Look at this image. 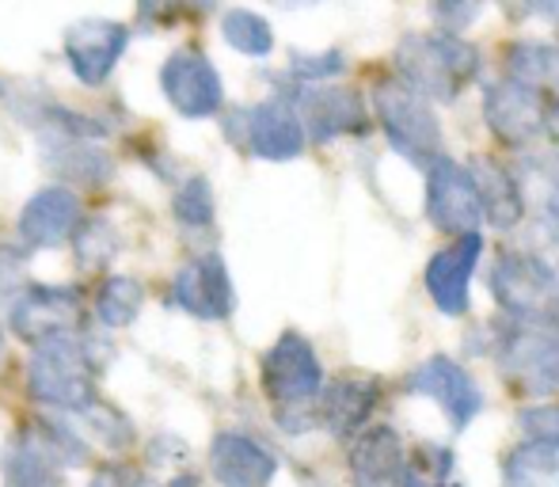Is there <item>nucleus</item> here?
I'll return each mask as SVG.
<instances>
[{
	"label": "nucleus",
	"mask_w": 559,
	"mask_h": 487,
	"mask_svg": "<svg viewBox=\"0 0 559 487\" xmlns=\"http://www.w3.org/2000/svg\"><path fill=\"white\" fill-rule=\"evenodd\" d=\"M317 141H332L338 133H361L366 130V107L358 92L350 88H317L305 96V119Z\"/></svg>",
	"instance_id": "412c9836"
},
{
	"label": "nucleus",
	"mask_w": 559,
	"mask_h": 487,
	"mask_svg": "<svg viewBox=\"0 0 559 487\" xmlns=\"http://www.w3.org/2000/svg\"><path fill=\"white\" fill-rule=\"evenodd\" d=\"M171 305L199 320H225L236 309V289L225 259L217 251H206L179 266V274L171 278Z\"/></svg>",
	"instance_id": "ddd939ff"
},
{
	"label": "nucleus",
	"mask_w": 559,
	"mask_h": 487,
	"mask_svg": "<svg viewBox=\"0 0 559 487\" xmlns=\"http://www.w3.org/2000/svg\"><path fill=\"white\" fill-rule=\"evenodd\" d=\"M407 392L435 400L449 415L453 430H464L484 412V392H479V384L472 381L468 369L456 366L453 358H445V355H435L423 366H415L412 373H407Z\"/></svg>",
	"instance_id": "f8f14e48"
},
{
	"label": "nucleus",
	"mask_w": 559,
	"mask_h": 487,
	"mask_svg": "<svg viewBox=\"0 0 559 487\" xmlns=\"http://www.w3.org/2000/svg\"><path fill=\"white\" fill-rule=\"evenodd\" d=\"M210 468L222 487H266L278 473V461L255 438L240 430H222L210 446Z\"/></svg>",
	"instance_id": "f3484780"
},
{
	"label": "nucleus",
	"mask_w": 559,
	"mask_h": 487,
	"mask_svg": "<svg viewBox=\"0 0 559 487\" xmlns=\"http://www.w3.org/2000/svg\"><path fill=\"white\" fill-rule=\"evenodd\" d=\"M126 46H130V27L118 20H76L61 35V50H66L69 69L88 88H96V84H104L111 76Z\"/></svg>",
	"instance_id": "9b49d317"
},
{
	"label": "nucleus",
	"mask_w": 559,
	"mask_h": 487,
	"mask_svg": "<svg viewBox=\"0 0 559 487\" xmlns=\"http://www.w3.org/2000/svg\"><path fill=\"white\" fill-rule=\"evenodd\" d=\"M540 126L552 133V141L559 145V96L552 99V104H548V111H545V119H540Z\"/></svg>",
	"instance_id": "72a5a7b5"
},
{
	"label": "nucleus",
	"mask_w": 559,
	"mask_h": 487,
	"mask_svg": "<svg viewBox=\"0 0 559 487\" xmlns=\"http://www.w3.org/2000/svg\"><path fill=\"white\" fill-rule=\"evenodd\" d=\"M484 119L499 141L525 145V141L537 138L540 119H545V104H540V92L525 88L518 81H499L484 96Z\"/></svg>",
	"instance_id": "dca6fc26"
},
{
	"label": "nucleus",
	"mask_w": 559,
	"mask_h": 487,
	"mask_svg": "<svg viewBox=\"0 0 559 487\" xmlns=\"http://www.w3.org/2000/svg\"><path fill=\"white\" fill-rule=\"evenodd\" d=\"M222 35L233 50L248 54V58H266L274 50L271 23L259 12H248V8H228L222 15Z\"/></svg>",
	"instance_id": "a878e982"
},
{
	"label": "nucleus",
	"mask_w": 559,
	"mask_h": 487,
	"mask_svg": "<svg viewBox=\"0 0 559 487\" xmlns=\"http://www.w3.org/2000/svg\"><path fill=\"white\" fill-rule=\"evenodd\" d=\"M141 305H145V286L130 274H111V278L99 286L96 297V317L107 328H126L138 320Z\"/></svg>",
	"instance_id": "393cba45"
},
{
	"label": "nucleus",
	"mask_w": 559,
	"mask_h": 487,
	"mask_svg": "<svg viewBox=\"0 0 559 487\" xmlns=\"http://www.w3.org/2000/svg\"><path fill=\"white\" fill-rule=\"evenodd\" d=\"M377 119H381L389 141L412 161H430L435 164L442 156V130L430 111V104L423 96H415L407 84L400 81H381L373 92Z\"/></svg>",
	"instance_id": "423d86ee"
},
{
	"label": "nucleus",
	"mask_w": 559,
	"mask_h": 487,
	"mask_svg": "<svg viewBox=\"0 0 559 487\" xmlns=\"http://www.w3.org/2000/svg\"><path fill=\"white\" fill-rule=\"evenodd\" d=\"M27 389L31 400L73 415H84L99 400L92 358L73 335L69 340L38 343L27 363Z\"/></svg>",
	"instance_id": "20e7f679"
},
{
	"label": "nucleus",
	"mask_w": 559,
	"mask_h": 487,
	"mask_svg": "<svg viewBox=\"0 0 559 487\" xmlns=\"http://www.w3.org/2000/svg\"><path fill=\"white\" fill-rule=\"evenodd\" d=\"M491 294L507 317H537L559 301V274L533 251H502L491 266Z\"/></svg>",
	"instance_id": "0eeeda50"
},
{
	"label": "nucleus",
	"mask_w": 559,
	"mask_h": 487,
	"mask_svg": "<svg viewBox=\"0 0 559 487\" xmlns=\"http://www.w3.org/2000/svg\"><path fill=\"white\" fill-rule=\"evenodd\" d=\"M84 222V210L76 191L69 187H43L38 194H31L27 206L20 214V240L27 251H46L61 248L69 237H76Z\"/></svg>",
	"instance_id": "4468645a"
},
{
	"label": "nucleus",
	"mask_w": 559,
	"mask_h": 487,
	"mask_svg": "<svg viewBox=\"0 0 559 487\" xmlns=\"http://www.w3.org/2000/svg\"><path fill=\"white\" fill-rule=\"evenodd\" d=\"M84 415H88V419L96 423L92 430H96L99 442H104V446H111V450H122V446L130 442V419H122V415H118L111 404L96 400V404H92Z\"/></svg>",
	"instance_id": "c756f323"
},
{
	"label": "nucleus",
	"mask_w": 559,
	"mask_h": 487,
	"mask_svg": "<svg viewBox=\"0 0 559 487\" xmlns=\"http://www.w3.org/2000/svg\"><path fill=\"white\" fill-rule=\"evenodd\" d=\"M472 183H476L479 206H484V217L495 225V229H514L525 214V199L518 179L510 176L507 168H499L495 161H479L468 168Z\"/></svg>",
	"instance_id": "4be33fe9"
},
{
	"label": "nucleus",
	"mask_w": 559,
	"mask_h": 487,
	"mask_svg": "<svg viewBox=\"0 0 559 487\" xmlns=\"http://www.w3.org/2000/svg\"><path fill=\"white\" fill-rule=\"evenodd\" d=\"M88 458L84 442L73 430L58 423H38L27 427L0 450V473L8 487H61V468L81 465Z\"/></svg>",
	"instance_id": "39448f33"
},
{
	"label": "nucleus",
	"mask_w": 559,
	"mask_h": 487,
	"mask_svg": "<svg viewBox=\"0 0 559 487\" xmlns=\"http://www.w3.org/2000/svg\"><path fill=\"white\" fill-rule=\"evenodd\" d=\"M4 355H8L4 351V328H0V366H4Z\"/></svg>",
	"instance_id": "f704fd0d"
},
{
	"label": "nucleus",
	"mask_w": 559,
	"mask_h": 487,
	"mask_svg": "<svg viewBox=\"0 0 559 487\" xmlns=\"http://www.w3.org/2000/svg\"><path fill=\"white\" fill-rule=\"evenodd\" d=\"M176 217L187 225V229H206L214 222V191L202 176L187 179L176 194Z\"/></svg>",
	"instance_id": "cd10ccee"
},
{
	"label": "nucleus",
	"mask_w": 559,
	"mask_h": 487,
	"mask_svg": "<svg viewBox=\"0 0 559 487\" xmlns=\"http://www.w3.org/2000/svg\"><path fill=\"white\" fill-rule=\"evenodd\" d=\"M248 145L263 161H294L305 149V126L294 104L286 99H266L251 107L248 115Z\"/></svg>",
	"instance_id": "a211bd4d"
},
{
	"label": "nucleus",
	"mask_w": 559,
	"mask_h": 487,
	"mask_svg": "<svg viewBox=\"0 0 559 487\" xmlns=\"http://www.w3.org/2000/svg\"><path fill=\"white\" fill-rule=\"evenodd\" d=\"M427 214L442 233L456 237H472L479 233L484 222V206H479L476 183H472L468 168L449 156H438L427 171Z\"/></svg>",
	"instance_id": "9d476101"
},
{
	"label": "nucleus",
	"mask_w": 559,
	"mask_h": 487,
	"mask_svg": "<svg viewBox=\"0 0 559 487\" xmlns=\"http://www.w3.org/2000/svg\"><path fill=\"white\" fill-rule=\"evenodd\" d=\"M88 487H126L122 480V468H99L96 476H92Z\"/></svg>",
	"instance_id": "473e14b6"
},
{
	"label": "nucleus",
	"mask_w": 559,
	"mask_h": 487,
	"mask_svg": "<svg viewBox=\"0 0 559 487\" xmlns=\"http://www.w3.org/2000/svg\"><path fill=\"white\" fill-rule=\"evenodd\" d=\"M495 363L502 381L530 396L559 392V301L537 317H507L495 340Z\"/></svg>",
	"instance_id": "f257e3e1"
},
{
	"label": "nucleus",
	"mask_w": 559,
	"mask_h": 487,
	"mask_svg": "<svg viewBox=\"0 0 559 487\" xmlns=\"http://www.w3.org/2000/svg\"><path fill=\"white\" fill-rule=\"evenodd\" d=\"M160 88L183 119H210L222 111L225 84L214 61L199 50H176L160 69Z\"/></svg>",
	"instance_id": "1a4fd4ad"
},
{
	"label": "nucleus",
	"mask_w": 559,
	"mask_h": 487,
	"mask_svg": "<svg viewBox=\"0 0 559 487\" xmlns=\"http://www.w3.org/2000/svg\"><path fill=\"white\" fill-rule=\"evenodd\" d=\"M479 251H484V237L472 233V237H456V243H449L445 251H438L430 259L427 289L445 317H461L468 309V286H472V274H476Z\"/></svg>",
	"instance_id": "2eb2a0df"
},
{
	"label": "nucleus",
	"mask_w": 559,
	"mask_h": 487,
	"mask_svg": "<svg viewBox=\"0 0 559 487\" xmlns=\"http://www.w3.org/2000/svg\"><path fill=\"white\" fill-rule=\"evenodd\" d=\"M453 473V453L442 446H415V453L404 461V473H400V487H461L449 480Z\"/></svg>",
	"instance_id": "bb28decb"
},
{
	"label": "nucleus",
	"mask_w": 559,
	"mask_h": 487,
	"mask_svg": "<svg viewBox=\"0 0 559 487\" xmlns=\"http://www.w3.org/2000/svg\"><path fill=\"white\" fill-rule=\"evenodd\" d=\"M507 81H518L533 92H559V50L548 43H514L507 50Z\"/></svg>",
	"instance_id": "5701e85b"
},
{
	"label": "nucleus",
	"mask_w": 559,
	"mask_h": 487,
	"mask_svg": "<svg viewBox=\"0 0 559 487\" xmlns=\"http://www.w3.org/2000/svg\"><path fill=\"white\" fill-rule=\"evenodd\" d=\"M297 76H309V81H320V76H335L343 73V58L338 54H324V58H297L294 61Z\"/></svg>",
	"instance_id": "7c9ffc66"
},
{
	"label": "nucleus",
	"mask_w": 559,
	"mask_h": 487,
	"mask_svg": "<svg viewBox=\"0 0 559 487\" xmlns=\"http://www.w3.org/2000/svg\"><path fill=\"white\" fill-rule=\"evenodd\" d=\"M404 450L392 427H369L350 446V484L354 487H400Z\"/></svg>",
	"instance_id": "6ab92c4d"
},
{
	"label": "nucleus",
	"mask_w": 559,
	"mask_h": 487,
	"mask_svg": "<svg viewBox=\"0 0 559 487\" xmlns=\"http://www.w3.org/2000/svg\"><path fill=\"white\" fill-rule=\"evenodd\" d=\"M502 487H559V453L548 446H518L502 461Z\"/></svg>",
	"instance_id": "b1692460"
},
{
	"label": "nucleus",
	"mask_w": 559,
	"mask_h": 487,
	"mask_svg": "<svg viewBox=\"0 0 559 487\" xmlns=\"http://www.w3.org/2000/svg\"><path fill=\"white\" fill-rule=\"evenodd\" d=\"M522 430L530 435L533 446H548V450L559 453V404H537V407H525L518 415Z\"/></svg>",
	"instance_id": "c85d7f7f"
},
{
	"label": "nucleus",
	"mask_w": 559,
	"mask_h": 487,
	"mask_svg": "<svg viewBox=\"0 0 559 487\" xmlns=\"http://www.w3.org/2000/svg\"><path fill=\"white\" fill-rule=\"evenodd\" d=\"M81 294L73 286H27L12 301V335L27 340L31 347L50 340H69L81 324Z\"/></svg>",
	"instance_id": "6e6552de"
},
{
	"label": "nucleus",
	"mask_w": 559,
	"mask_h": 487,
	"mask_svg": "<svg viewBox=\"0 0 559 487\" xmlns=\"http://www.w3.org/2000/svg\"><path fill=\"white\" fill-rule=\"evenodd\" d=\"M540 229H545V237L559 243V179L552 187H548L545 194V214H540Z\"/></svg>",
	"instance_id": "2f4dec72"
},
{
	"label": "nucleus",
	"mask_w": 559,
	"mask_h": 487,
	"mask_svg": "<svg viewBox=\"0 0 559 487\" xmlns=\"http://www.w3.org/2000/svg\"><path fill=\"white\" fill-rule=\"evenodd\" d=\"M400 84L423 99H456L479 73V54L461 35H407L396 46Z\"/></svg>",
	"instance_id": "7ed1b4c3"
},
{
	"label": "nucleus",
	"mask_w": 559,
	"mask_h": 487,
	"mask_svg": "<svg viewBox=\"0 0 559 487\" xmlns=\"http://www.w3.org/2000/svg\"><path fill=\"white\" fill-rule=\"evenodd\" d=\"M263 389L274 404V415L286 430H309L317 419L320 392H324V366L305 335H278L263 358Z\"/></svg>",
	"instance_id": "f03ea898"
},
{
	"label": "nucleus",
	"mask_w": 559,
	"mask_h": 487,
	"mask_svg": "<svg viewBox=\"0 0 559 487\" xmlns=\"http://www.w3.org/2000/svg\"><path fill=\"white\" fill-rule=\"evenodd\" d=\"M377 400H381V381L377 377H338L332 389L320 392L317 419H324V427L332 435H354V430L361 435Z\"/></svg>",
	"instance_id": "aec40b11"
}]
</instances>
